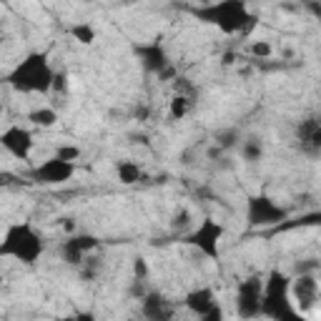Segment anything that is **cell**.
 <instances>
[{
    "label": "cell",
    "mask_w": 321,
    "mask_h": 321,
    "mask_svg": "<svg viewBox=\"0 0 321 321\" xmlns=\"http://www.w3.org/2000/svg\"><path fill=\"white\" fill-rule=\"evenodd\" d=\"M291 301H294L296 311L304 314V316L321 314V286H318V281H314L311 276L296 278L294 286H291Z\"/></svg>",
    "instance_id": "cell-1"
},
{
    "label": "cell",
    "mask_w": 321,
    "mask_h": 321,
    "mask_svg": "<svg viewBox=\"0 0 321 321\" xmlns=\"http://www.w3.org/2000/svg\"><path fill=\"white\" fill-rule=\"evenodd\" d=\"M30 118H33V123H38V126H53V123H56V113H53V110H36Z\"/></svg>",
    "instance_id": "cell-2"
},
{
    "label": "cell",
    "mask_w": 321,
    "mask_h": 321,
    "mask_svg": "<svg viewBox=\"0 0 321 321\" xmlns=\"http://www.w3.org/2000/svg\"><path fill=\"white\" fill-rule=\"evenodd\" d=\"M186 108H188V100L181 96V98H174V103H171V113L176 116V118H184L186 116Z\"/></svg>",
    "instance_id": "cell-3"
},
{
    "label": "cell",
    "mask_w": 321,
    "mask_h": 321,
    "mask_svg": "<svg viewBox=\"0 0 321 321\" xmlns=\"http://www.w3.org/2000/svg\"><path fill=\"white\" fill-rule=\"evenodd\" d=\"M76 38H83V43H90L93 40V30H88L86 26H80V28H76Z\"/></svg>",
    "instance_id": "cell-4"
},
{
    "label": "cell",
    "mask_w": 321,
    "mask_h": 321,
    "mask_svg": "<svg viewBox=\"0 0 321 321\" xmlns=\"http://www.w3.org/2000/svg\"><path fill=\"white\" fill-rule=\"evenodd\" d=\"M254 53L256 56H271V46L268 43H256L254 46Z\"/></svg>",
    "instance_id": "cell-5"
}]
</instances>
